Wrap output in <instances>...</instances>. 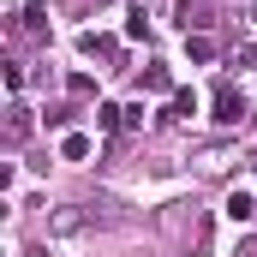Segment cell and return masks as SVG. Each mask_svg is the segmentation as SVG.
Wrapping results in <instances>:
<instances>
[{"mask_svg": "<svg viewBox=\"0 0 257 257\" xmlns=\"http://www.w3.org/2000/svg\"><path fill=\"white\" fill-rule=\"evenodd\" d=\"M48 24V6H24V30H42Z\"/></svg>", "mask_w": 257, "mask_h": 257, "instance_id": "obj_12", "label": "cell"}, {"mask_svg": "<svg viewBox=\"0 0 257 257\" xmlns=\"http://www.w3.org/2000/svg\"><path fill=\"white\" fill-rule=\"evenodd\" d=\"M96 126H102V132L126 126V108H114V102H102V108H96Z\"/></svg>", "mask_w": 257, "mask_h": 257, "instance_id": "obj_9", "label": "cell"}, {"mask_svg": "<svg viewBox=\"0 0 257 257\" xmlns=\"http://www.w3.org/2000/svg\"><path fill=\"white\" fill-rule=\"evenodd\" d=\"M60 156H66V162H84V156H90V138H84V132H66Z\"/></svg>", "mask_w": 257, "mask_h": 257, "instance_id": "obj_8", "label": "cell"}, {"mask_svg": "<svg viewBox=\"0 0 257 257\" xmlns=\"http://www.w3.org/2000/svg\"><path fill=\"white\" fill-rule=\"evenodd\" d=\"M251 126H257V108H251Z\"/></svg>", "mask_w": 257, "mask_h": 257, "instance_id": "obj_14", "label": "cell"}, {"mask_svg": "<svg viewBox=\"0 0 257 257\" xmlns=\"http://www.w3.org/2000/svg\"><path fill=\"white\" fill-rule=\"evenodd\" d=\"M186 114H197V96H192V90H174V96H168V108H162V120L174 126V120H186Z\"/></svg>", "mask_w": 257, "mask_h": 257, "instance_id": "obj_2", "label": "cell"}, {"mask_svg": "<svg viewBox=\"0 0 257 257\" xmlns=\"http://www.w3.org/2000/svg\"><path fill=\"white\" fill-rule=\"evenodd\" d=\"M126 36H132V42L150 36V12H144V6H126Z\"/></svg>", "mask_w": 257, "mask_h": 257, "instance_id": "obj_7", "label": "cell"}, {"mask_svg": "<svg viewBox=\"0 0 257 257\" xmlns=\"http://www.w3.org/2000/svg\"><path fill=\"white\" fill-rule=\"evenodd\" d=\"M203 12H209L203 0H180V6H174V18H180V30H186V36H192V24H209Z\"/></svg>", "mask_w": 257, "mask_h": 257, "instance_id": "obj_3", "label": "cell"}, {"mask_svg": "<svg viewBox=\"0 0 257 257\" xmlns=\"http://www.w3.org/2000/svg\"><path fill=\"white\" fill-rule=\"evenodd\" d=\"M24 132H30V108H12V120H6V138H12V144H18V138H24Z\"/></svg>", "mask_w": 257, "mask_h": 257, "instance_id": "obj_11", "label": "cell"}, {"mask_svg": "<svg viewBox=\"0 0 257 257\" xmlns=\"http://www.w3.org/2000/svg\"><path fill=\"white\" fill-rule=\"evenodd\" d=\"M257 215V197L251 192H227V221H251Z\"/></svg>", "mask_w": 257, "mask_h": 257, "instance_id": "obj_4", "label": "cell"}, {"mask_svg": "<svg viewBox=\"0 0 257 257\" xmlns=\"http://www.w3.org/2000/svg\"><path fill=\"white\" fill-rule=\"evenodd\" d=\"M78 48H84V54H114V42H108V36H96V30H84V36H78Z\"/></svg>", "mask_w": 257, "mask_h": 257, "instance_id": "obj_10", "label": "cell"}, {"mask_svg": "<svg viewBox=\"0 0 257 257\" xmlns=\"http://www.w3.org/2000/svg\"><path fill=\"white\" fill-rule=\"evenodd\" d=\"M72 96H96V78L90 72H72Z\"/></svg>", "mask_w": 257, "mask_h": 257, "instance_id": "obj_13", "label": "cell"}, {"mask_svg": "<svg viewBox=\"0 0 257 257\" xmlns=\"http://www.w3.org/2000/svg\"><path fill=\"white\" fill-rule=\"evenodd\" d=\"M209 120H215V126H239V120H251V108H245V96H239L233 84H215V96H209Z\"/></svg>", "mask_w": 257, "mask_h": 257, "instance_id": "obj_1", "label": "cell"}, {"mask_svg": "<svg viewBox=\"0 0 257 257\" xmlns=\"http://www.w3.org/2000/svg\"><path fill=\"white\" fill-rule=\"evenodd\" d=\"M251 168H257V162H251Z\"/></svg>", "mask_w": 257, "mask_h": 257, "instance_id": "obj_15", "label": "cell"}, {"mask_svg": "<svg viewBox=\"0 0 257 257\" xmlns=\"http://www.w3.org/2000/svg\"><path fill=\"white\" fill-rule=\"evenodd\" d=\"M138 84H144V90H156V96H168V90H174V72H168V66H144V78H138Z\"/></svg>", "mask_w": 257, "mask_h": 257, "instance_id": "obj_5", "label": "cell"}, {"mask_svg": "<svg viewBox=\"0 0 257 257\" xmlns=\"http://www.w3.org/2000/svg\"><path fill=\"white\" fill-rule=\"evenodd\" d=\"M186 60H192V66H209V60H215V42H209V36H186Z\"/></svg>", "mask_w": 257, "mask_h": 257, "instance_id": "obj_6", "label": "cell"}]
</instances>
